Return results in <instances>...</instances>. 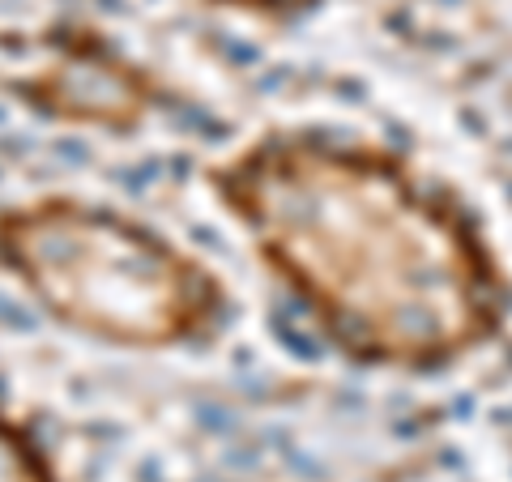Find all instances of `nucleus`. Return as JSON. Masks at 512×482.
I'll return each instance as SVG.
<instances>
[{"mask_svg":"<svg viewBox=\"0 0 512 482\" xmlns=\"http://www.w3.org/2000/svg\"><path fill=\"white\" fill-rule=\"evenodd\" d=\"M201 180L346 363L440 376L504 337L512 278L487 227L406 154L278 124L214 158Z\"/></svg>","mask_w":512,"mask_h":482,"instance_id":"1","label":"nucleus"},{"mask_svg":"<svg viewBox=\"0 0 512 482\" xmlns=\"http://www.w3.org/2000/svg\"><path fill=\"white\" fill-rule=\"evenodd\" d=\"M0 269L52 320L116 350H184L227 329L231 291L154 222L82 192L0 205Z\"/></svg>","mask_w":512,"mask_h":482,"instance_id":"2","label":"nucleus"},{"mask_svg":"<svg viewBox=\"0 0 512 482\" xmlns=\"http://www.w3.org/2000/svg\"><path fill=\"white\" fill-rule=\"evenodd\" d=\"M18 94L47 120L133 133L158 103V82L107 39L77 30L52 43V60L18 86Z\"/></svg>","mask_w":512,"mask_h":482,"instance_id":"3","label":"nucleus"},{"mask_svg":"<svg viewBox=\"0 0 512 482\" xmlns=\"http://www.w3.org/2000/svg\"><path fill=\"white\" fill-rule=\"evenodd\" d=\"M0 482H60L43 444L5 406H0Z\"/></svg>","mask_w":512,"mask_h":482,"instance_id":"4","label":"nucleus"},{"mask_svg":"<svg viewBox=\"0 0 512 482\" xmlns=\"http://www.w3.org/2000/svg\"><path fill=\"white\" fill-rule=\"evenodd\" d=\"M218 9H235V13H252V18H295V13L316 9L320 0H205Z\"/></svg>","mask_w":512,"mask_h":482,"instance_id":"5","label":"nucleus"}]
</instances>
